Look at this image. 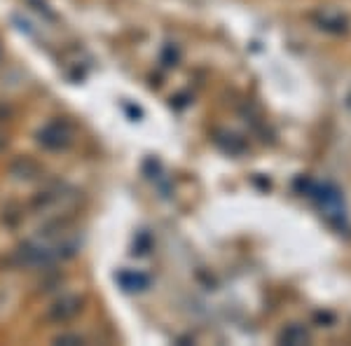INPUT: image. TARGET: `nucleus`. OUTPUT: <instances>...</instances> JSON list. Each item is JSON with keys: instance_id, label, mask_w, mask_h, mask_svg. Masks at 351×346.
Returning a JSON list of instances; mask_svg holds the SVG:
<instances>
[{"instance_id": "nucleus-9", "label": "nucleus", "mask_w": 351, "mask_h": 346, "mask_svg": "<svg viewBox=\"0 0 351 346\" xmlns=\"http://www.w3.org/2000/svg\"><path fill=\"white\" fill-rule=\"evenodd\" d=\"M3 147H5V136L0 134V150H3Z\"/></svg>"}, {"instance_id": "nucleus-1", "label": "nucleus", "mask_w": 351, "mask_h": 346, "mask_svg": "<svg viewBox=\"0 0 351 346\" xmlns=\"http://www.w3.org/2000/svg\"><path fill=\"white\" fill-rule=\"evenodd\" d=\"M77 251V234L68 227L64 220H52L45 232L38 236L28 239L24 246L19 248L21 262L33 267H45L59 262V260L71 258Z\"/></svg>"}, {"instance_id": "nucleus-8", "label": "nucleus", "mask_w": 351, "mask_h": 346, "mask_svg": "<svg viewBox=\"0 0 351 346\" xmlns=\"http://www.w3.org/2000/svg\"><path fill=\"white\" fill-rule=\"evenodd\" d=\"M54 344H64V346H75V344H84V337L77 332L73 334H56L54 337Z\"/></svg>"}, {"instance_id": "nucleus-5", "label": "nucleus", "mask_w": 351, "mask_h": 346, "mask_svg": "<svg viewBox=\"0 0 351 346\" xmlns=\"http://www.w3.org/2000/svg\"><path fill=\"white\" fill-rule=\"evenodd\" d=\"M117 281H120V286L127 293H141V291H145V288L150 286L148 276L141 274V271H134V269L120 271V274H117Z\"/></svg>"}, {"instance_id": "nucleus-6", "label": "nucleus", "mask_w": 351, "mask_h": 346, "mask_svg": "<svg viewBox=\"0 0 351 346\" xmlns=\"http://www.w3.org/2000/svg\"><path fill=\"white\" fill-rule=\"evenodd\" d=\"M316 24H319L324 31H332V33H342L347 28V19L337 12H330V10H324V12L314 14Z\"/></svg>"}, {"instance_id": "nucleus-4", "label": "nucleus", "mask_w": 351, "mask_h": 346, "mask_svg": "<svg viewBox=\"0 0 351 346\" xmlns=\"http://www.w3.org/2000/svg\"><path fill=\"white\" fill-rule=\"evenodd\" d=\"M38 143L45 150H52V152L68 150V147L75 143V129L66 120H52L38 132Z\"/></svg>"}, {"instance_id": "nucleus-7", "label": "nucleus", "mask_w": 351, "mask_h": 346, "mask_svg": "<svg viewBox=\"0 0 351 346\" xmlns=\"http://www.w3.org/2000/svg\"><path fill=\"white\" fill-rule=\"evenodd\" d=\"M279 342L281 344H291V346L307 344L309 342V332L304 330L302 325H288L286 330L279 334Z\"/></svg>"}, {"instance_id": "nucleus-3", "label": "nucleus", "mask_w": 351, "mask_h": 346, "mask_svg": "<svg viewBox=\"0 0 351 346\" xmlns=\"http://www.w3.org/2000/svg\"><path fill=\"white\" fill-rule=\"evenodd\" d=\"M84 295H75V293H68V295H61L56 297L52 304L45 309V316L43 319L47 323H54V325H66V323L75 321L77 316L84 311Z\"/></svg>"}, {"instance_id": "nucleus-2", "label": "nucleus", "mask_w": 351, "mask_h": 346, "mask_svg": "<svg viewBox=\"0 0 351 346\" xmlns=\"http://www.w3.org/2000/svg\"><path fill=\"white\" fill-rule=\"evenodd\" d=\"M75 201V192L66 190V187H52V190H45L43 195L33 199V211L40 215H52V220H61L64 211H71Z\"/></svg>"}]
</instances>
